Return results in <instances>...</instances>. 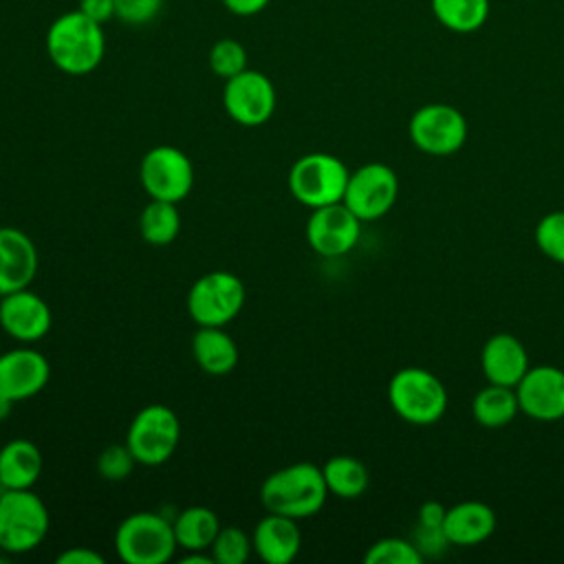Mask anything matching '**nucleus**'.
Returning <instances> with one entry per match:
<instances>
[{
    "mask_svg": "<svg viewBox=\"0 0 564 564\" xmlns=\"http://www.w3.org/2000/svg\"><path fill=\"white\" fill-rule=\"evenodd\" d=\"M115 549L126 564H165L178 544L172 522L152 511H137L117 527Z\"/></svg>",
    "mask_w": 564,
    "mask_h": 564,
    "instance_id": "nucleus-5",
    "label": "nucleus"
},
{
    "mask_svg": "<svg viewBox=\"0 0 564 564\" xmlns=\"http://www.w3.org/2000/svg\"><path fill=\"white\" fill-rule=\"evenodd\" d=\"M271 0H223L225 9L238 18H251L262 13Z\"/></svg>",
    "mask_w": 564,
    "mask_h": 564,
    "instance_id": "nucleus-37",
    "label": "nucleus"
},
{
    "mask_svg": "<svg viewBox=\"0 0 564 564\" xmlns=\"http://www.w3.org/2000/svg\"><path fill=\"white\" fill-rule=\"evenodd\" d=\"M322 474L328 487V494L337 496V498H359L370 482L368 469L366 465L348 454H337L330 456L324 465H322Z\"/></svg>",
    "mask_w": 564,
    "mask_h": 564,
    "instance_id": "nucleus-24",
    "label": "nucleus"
},
{
    "mask_svg": "<svg viewBox=\"0 0 564 564\" xmlns=\"http://www.w3.org/2000/svg\"><path fill=\"white\" fill-rule=\"evenodd\" d=\"M245 284L229 271H209L194 280L187 293V313L198 326H225L245 306Z\"/></svg>",
    "mask_w": 564,
    "mask_h": 564,
    "instance_id": "nucleus-8",
    "label": "nucleus"
},
{
    "mask_svg": "<svg viewBox=\"0 0 564 564\" xmlns=\"http://www.w3.org/2000/svg\"><path fill=\"white\" fill-rule=\"evenodd\" d=\"M0 302H2V295H0Z\"/></svg>",
    "mask_w": 564,
    "mask_h": 564,
    "instance_id": "nucleus-41",
    "label": "nucleus"
},
{
    "mask_svg": "<svg viewBox=\"0 0 564 564\" xmlns=\"http://www.w3.org/2000/svg\"><path fill=\"white\" fill-rule=\"evenodd\" d=\"M275 86L273 82L253 68L225 79L223 106L225 112L245 128H256L267 123L275 112Z\"/></svg>",
    "mask_w": 564,
    "mask_h": 564,
    "instance_id": "nucleus-12",
    "label": "nucleus"
},
{
    "mask_svg": "<svg viewBox=\"0 0 564 564\" xmlns=\"http://www.w3.org/2000/svg\"><path fill=\"white\" fill-rule=\"evenodd\" d=\"M423 560L414 542L403 538H381L368 546L366 564H419Z\"/></svg>",
    "mask_w": 564,
    "mask_h": 564,
    "instance_id": "nucleus-29",
    "label": "nucleus"
},
{
    "mask_svg": "<svg viewBox=\"0 0 564 564\" xmlns=\"http://www.w3.org/2000/svg\"><path fill=\"white\" fill-rule=\"evenodd\" d=\"M139 231L141 238L150 245H170L181 231V214L176 203L150 198L139 216Z\"/></svg>",
    "mask_w": 564,
    "mask_h": 564,
    "instance_id": "nucleus-27",
    "label": "nucleus"
},
{
    "mask_svg": "<svg viewBox=\"0 0 564 564\" xmlns=\"http://www.w3.org/2000/svg\"><path fill=\"white\" fill-rule=\"evenodd\" d=\"M430 9L441 26L458 35L476 33L489 18V0H430Z\"/></svg>",
    "mask_w": 564,
    "mask_h": 564,
    "instance_id": "nucleus-25",
    "label": "nucleus"
},
{
    "mask_svg": "<svg viewBox=\"0 0 564 564\" xmlns=\"http://www.w3.org/2000/svg\"><path fill=\"white\" fill-rule=\"evenodd\" d=\"M251 544L258 557L267 564H289L297 557L302 546V533L297 529V520L267 511L264 518L258 520Z\"/></svg>",
    "mask_w": 564,
    "mask_h": 564,
    "instance_id": "nucleus-18",
    "label": "nucleus"
},
{
    "mask_svg": "<svg viewBox=\"0 0 564 564\" xmlns=\"http://www.w3.org/2000/svg\"><path fill=\"white\" fill-rule=\"evenodd\" d=\"M388 401L403 421L430 425L445 414L447 390L434 372L408 366L392 375L388 383Z\"/></svg>",
    "mask_w": 564,
    "mask_h": 564,
    "instance_id": "nucleus-3",
    "label": "nucleus"
},
{
    "mask_svg": "<svg viewBox=\"0 0 564 564\" xmlns=\"http://www.w3.org/2000/svg\"><path fill=\"white\" fill-rule=\"evenodd\" d=\"M176 544L185 551H209L216 533L220 531L218 516L203 505H194L183 509L172 522Z\"/></svg>",
    "mask_w": 564,
    "mask_h": 564,
    "instance_id": "nucleus-23",
    "label": "nucleus"
},
{
    "mask_svg": "<svg viewBox=\"0 0 564 564\" xmlns=\"http://www.w3.org/2000/svg\"><path fill=\"white\" fill-rule=\"evenodd\" d=\"M496 529V513L480 500H463L447 509L443 531L449 544L471 546L487 540Z\"/></svg>",
    "mask_w": 564,
    "mask_h": 564,
    "instance_id": "nucleus-20",
    "label": "nucleus"
},
{
    "mask_svg": "<svg viewBox=\"0 0 564 564\" xmlns=\"http://www.w3.org/2000/svg\"><path fill=\"white\" fill-rule=\"evenodd\" d=\"M408 132L421 152L445 156L463 148L467 139V119L456 106L425 104L410 117Z\"/></svg>",
    "mask_w": 564,
    "mask_h": 564,
    "instance_id": "nucleus-10",
    "label": "nucleus"
},
{
    "mask_svg": "<svg viewBox=\"0 0 564 564\" xmlns=\"http://www.w3.org/2000/svg\"><path fill=\"white\" fill-rule=\"evenodd\" d=\"M48 524V509L31 489H4L0 494V551H33L46 538Z\"/></svg>",
    "mask_w": 564,
    "mask_h": 564,
    "instance_id": "nucleus-4",
    "label": "nucleus"
},
{
    "mask_svg": "<svg viewBox=\"0 0 564 564\" xmlns=\"http://www.w3.org/2000/svg\"><path fill=\"white\" fill-rule=\"evenodd\" d=\"M77 9L99 24L115 18V0H79Z\"/></svg>",
    "mask_w": 564,
    "mask_h": 564,
    "instance_id": "nucleus-36",
    "label": "nucleus"
},
{
    "mask_svg": "<svg viewBox=\"0 0 564 564\" xmlns=\"http://www.w3.org/2000/svg\"><path fill=\"white\" fill-rule=\"evenodd\" d=\"M139 181L150 198L181 203L194 185L189 156L174 145H154L139 165Z\"/></svg>",
    "mask_w": 564,
    "mask_h": 564,
    "instance_id": "nucleus-9",
    "label": "nucleus"
},
{
    "mask_svg": "<svg viewBox=\"0 0 564 564\" xmlns=\"http://www.w3.org/2000/svg\"><path fill=\"white\" fill-rule=\"evenodd\" d=\"M535 245L546 258L564 264V212H551L538 223Z\"/></svg>",
    "mask_w": 564,
    "mask_h": 564,
    "instance_id": "nucleus-31",
    "label": "nucleus"
},
{
    "mask_svg": "<svg viewBox=\"0 0 564 564\" xmlns=\"http://www.w3.org/2000/svg\"><path fill=\"white\" fill-rule=\"evenodd\" d=\"M445 513H447V507H443L436 500H427L419 507V520L416 522L425 524V527H443Z\"/></svg>",
    "mask_w": 564,
    "mask_h": 564,
    "instance_id": "nucleus-38",
    "label": "nucleus"
},
{
    "mask_svg": "<svg viewBox=\"0 0 564 564\" xmlns=\"http://www.w3.org/2000/svg\"><path fill=\"white\" fill-rule=\"evenodd\" d=\"M520 412L538 421L564 416V370L555 366H533L516 386Z\"/></svg>",
    "mask_w": 564,
    "mask_h": 564,
    "instance_id": "nucleus-14",
    "label": "nucleus"
},
{
    "mask_svg": "<svg viewBox=\"0 0 564 564\" xmlns=\"http://www.w3.org/2000/svg\"><path fill=\"white\" fill-rule=\"evenodd\" d=\"M348 176V167L335 154L311 152L291 165L289 189L295 200L315 209L344 200Z\"/></svg>",
    "mask_w": 564,
    "mask_h": 564,
    "instance_id": "nucleus-6",
    "label": "nucleus"
},
{
    "mask_svg": "<svg viewBox=\"0 0 564 564\" xmlns=\"http://www.w3.org/2000/svg\"><path fill=\"white\" fill-rule=\"evenodd\" d=\"M163 7V0H115V18L130 26L152 22Z\"/></svg>",
    "mask_w": 564,
    "mask_h": 564,
    "instance_id": "nucleus-33",
    "label": "nucleus"
},
{
    "mask_svg": "<svg viewBox=\"0 0 564 564\" xmlns=\"http://www.w3.org/2000/svg\"><path fill=\"white\" fill-rule=\"evenodd\" d=\"M178 438V416L163 403H150L141 408L126 432V445L130 447L134 460L145 467H156L170 460Z\"/></svg>",
    "mask_w": 564,
    "mask_h": 564,
    "instance_id": "nucleus-7",
    "label": "nucleus"
},
{
    "mask_svg": "<svg viewBox=\"0 0 564 564\" xmlns=\"http://www.w3.org/2000/svg\"><path fill=\"white\" fill-rule=\"evenodd\" d=\"M51 308L29 286L2 295L0 302V326L7 335L18 341H40L51 330Z\"/></svg>",
    "mask_w": 564,
    "mask_h": 564,
    "instance_id": "nucleus-15",
    "label": "nucleus"
},
{
    "mask_svg": "<svg viewBox=\"0 0 564 564\" xmlns=\"http://www.w3.org/2000/svg\"><path fill=\"white\" fill-rule=\"evenodd\" d=\"M480 366L489 383L516 388L529 366V355L522 341L509 333L491 335L480 352Z\"/></svg>",
    "mask_w": 564,
    "mask_h": 564,
    "instance_id": "nucleus-19",
    "label": "nucleus"
},
{
    "mask_svg": "<svg viewBox=\"0 0 564 564\" xmlns=\"http://www.w3.org/2000/svg\"><path fill=\"white\" fill-rule=\"evenodd\" d=\"M209 68L216 77L229 79L247 68V51L234 37H220L209 48Z\"/></svg>",
    "mask_w": 564,
    "mask_h": 564,
    "instance_id": "nucleus-30",
    "label": "nucleus"
},
{
    "mask_svg": "<svg viewBox=\"0 0 564 564\" xmlns=\"http://www.w3.org/2000/svg\"><path fill=\"white\" fill-rule=\"evenodd\" d=\"M44 458L29 438H13L0 447V482L4 489H31L42 476Z\"/></svg>",
    "mask_w": 564,
    "mask_h": 564,
    "instance_id": "nucleus-21",
    "label": "nucleus"
},
{
    "mask_svg": "<svg viewBox=\"0 0 564 564\" xmlns=\"http://www.w3.org/2000/svg\"><path fill=\"white\" fill-rule=\"evenodd\" d=\"M414 546L421 551V555H438L441 551H445V546L449 544L443 527H425L416 522V531H414Z\"/></svg>",
    "mask_w": 564,
    "mask_h": 564,
    "instance_id": "nucleus-34",
    "label": "nucleus"
},
{
    "mask_svg": "<svg viewBox=\"0 0 564 564\" xmlns=\"http://www.w3.org/2000/svg\"><path fill=\"white\" fill-rule=\"evenodd\" d=\"M328 496L322 467L313 463H293L269 474L260 487V500L267 511L295 520L315 516Z\"/></svg>",
    "mask_w": 564,
    "mask_h": 564,
    "instance_id": "nucleus-2",
    "label": "nucleus"
},
{
    "mask_svg": "<svg viewBox=\"0 0 564 564\" xmlns=\"http://www.w3.org/2000/svg\"><path fill=\"white\" fill-rule=\"evenodd\" d=\"M57 564H104V555L88 546H70L55 557Z\"/></svg>",
    "mask_w": 564,
    "mask_h": 564,
    "instance_id": "nucleus-35",
    "label": "nucleus"
},
{
    "mask_svg": "<svg viewBox=\"0 0 564 564\" xmlns=\"http://www.w3.org/2000/svg\"><path fill=\"white\" fill-rule=\"evenodd\" d=\"M361 234V220L344 205L330 203L315 207L306 220V240L319 256L337 258L348 253Z\"/></svg>",
    "mask_w": 564,
    "mask_h": 564,
    "instance_id": "nucleus-13",
    "label": "nucleus"
},
{
    "mask_svg": "<svg viewBox=\"0 0 564 564\" xmlns=\"http://www.w3.org/2000/svg\"><path fill=\"white\" fill-rule=\"evenodd\" d=\"M44 48L51 64L66 75L93 73L106 55V33L79 9L59 13L46 29Z\"/></svg>",
    "mask_w": 564,
    "mask_h": 564,
    "instance_id": "nucleus-1",
    "label": "nucleus"
},
{
    "mask_svg": "<svg viewBox=\"0 0 564 564\" xmlns=\"http://www.w3.org/2000/svg\"><path fill=\"white\" fill-rule=\"evenodd\" d=\"M399 194V178L386 163H366L350 172L344 205L364 223L386 216Z\"/></svg>",
    "mask_w": 564,
    "mask_h": 564,
    "instance_id": "nucleus-11",
    "label": "nucleus"
},
{
    "mask_svg": "<svg viewBox=\"0 0 564 564\" xmlns=\"http://www.w3.org/2000/svg\"><path fill=\"white\" fill-rule=\"evenodd\" d=\"M474 419L485 427H502L520 412L516 388L489 383L471 401Z\"/></svg>",
    "mask_w": 564,
    "mask_h": 564,
    "instance_id": "nucleus-26",
    "label": "nucleus"
},
{
    "mask_svg": "<svg viewBox=\"0 0 564 564\" xmlns=\"http://www.w3.org/2000/svg\"><path fill=\"white\" fill-rule=\"evenodd\" d=\"M37 273V249L18 227H0V295L26 289Z\"/></svg>",
    "mask_w": 564,
    "mask_h": 564,
    "instance_id": "nucleus-17",
    "label": "nucleus"
},
{
    "mask_svg": "<svg viewBox=\"0 0 564 564\" xmlns=\"http://www.w3.org/2000/svg\"><path fill=\"white\" fill-rule=\"evenodd\" d=\"M11 408H13V401L9 397L0 394V421H4L11 414Z\"/></svg>",
    "mask_w": 564,
    "mask_h": 564,
    "instance_id": "nucleus-40",
    "label": "nucleus"
},
{
    "mask_svg": "<svg viewBox=\"0 0 564 564\" xmlns=\"http://www.w3.org/2000/svg\"><path fill=\"white\" fill-rule=\"evenodd\" d=\"M181 564H214L212 553H203V551H185V555L178 560Z\"/></svg>",
    "mask_w": 564,
    "mask_h": 564,
    "instance_id": "nucleus-39",
    "label": "nucleus"
},
{
    "mask_svg": "<svg viewBox=\"0 0 564 564\" xmlns=\"http://www.w3.org/2000/svg\"><path fill=\"white\" fill-rule=\"evenodd\" d=\"M137 460L130 452V447L123 445H108L99 458H97V471L101 474V478L106 480H123L130 476V471L134 469Z\"/></svg>",
    "mask_w": 564,
    "mask_h": 564,
    "instance_id": "nucleus-32",
    "label": "nucleus"
},
{
    "mask_svg": "<svg viewBox=\"0 0 564 564\" xmlns=\"http://www.w3.org/2000/svg\"><path fill=\"white\" fill-rule=\"evenodd\" d=\"M192 355L207 375H229L238 364V346L223 326H198L192 337Z\"/></svg>",
    "mask_w": 564,
    "mask_h": 564,
    "instance_id": "nucleus-22",
    "label": "nucleus"
},
{
    "mask_svg": "<svg viewBox=\"0 0 564 564\" xmlns=\"http://www.w3.org/2000/svg\"><path fill=\"white\" fill-rule=\"evenodd\" d=\"M253 551L251 535H247L240 527H220L216 533L209 553L214 564H245Z\"/></svg>",
    "mask_w": 564,
    "mask_h": 564,
    "instance_id": "nucleus-28",
    "label": "nucleus"
},
{
    "mask_svg": "<svg viewBox=\"0 0 564 564\" xmlns=\"http://www.w3.org/2000/svg\"><path fill=\"white\" fill-rule=\"evenodd\" d=\"M48 377L51 366L46 357L33 348H13L0 355V394L13 403L42 392Z\"/></svg>",
    "mask_w": 564,
    "mask_h": 564,
    "instance_id": "nucleus-16",
    "label": "nucleus"
}]
</instances>
